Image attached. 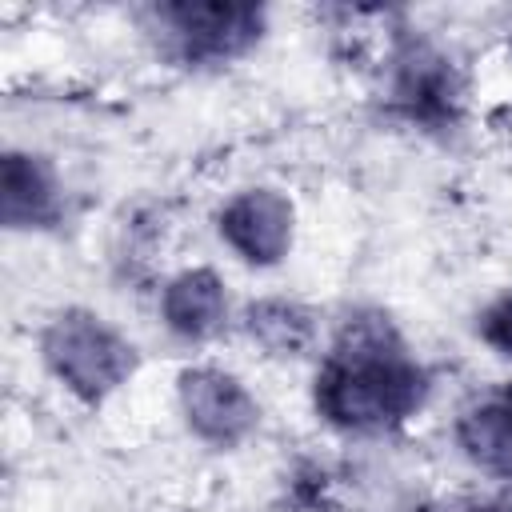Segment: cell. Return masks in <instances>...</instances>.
Here are the masks:
<instances>
[{
  "label": "cell",
  "mask_w": 512,
  "mask_h": 512,
  "mask_svg": "<svg viewBox=\"0 0 512 512\" xmlns=\"http://www.w3.org/2000/svg\"><path fill=\"white\" fill-rule=\"evenodd\" d=\"M432 372L384 308H352L312 360V416L348 440H384L424 416Z\"/></svg>",
  "instance_id": "obj_1"
},
{
  "label": "cell",
  "mask_w": 512,
  "mask_h": 512,
  "mask_svg": "<svg viewBox=\"0 0 512 512\" xmlns=\"http://www.w3.org/2000/svg\"><path fill=\"white\" fill-rule=\"evenodd\" d=\"M36 360L44 376L84 408L108 404L140 372L136 340L88 304H64L40 324Z\"/></svg>",
  "instance_id": "obj_2"
},
{
  "label": "cell",
  "mask_w": 512,
  "mask_h": 512,
  "mask_svg": "<svg viewBox=\"0 0 512 512\" xmlns=\"http://www.w3.org/2000/svg\"><path fill=\"white\" fill-rule=\"evenodd\" d=\"M380 96L396 120L416 132H456L468 112V68L464 60L420 28H396L384 48Z\"/></svg>",
  "instance_id": "obj_3"
},
{
  "label": "cell",
  "mask_w": 512,
  "mask_h": 512,
  "mask_svg": "<svg viewBox=\"0 0 512 512\" xmlns=\"http://www.w3.org/2000/svg\"><path fill=\"white\" fill-rule=\"evenodd\" d=\"M136 16L156 52L184 68H228L268 36V8L240 0H168Z\"/></svg>",
  "instance_id": "obj_4"
},
{
  "label": "cell",
  "mask_w": 512,
  "mask_h": 512,
  "mask_svg": "<svg viewBox=\"0 0 512 512\" xmlns=\"http://www.w3.org/2000/svg\"><path fill=\"white\" fill-rule=\"evenodd\" d=\"M172 408L184 432L212 452L252 444L264 424L260 392L248 384V376L220 360H188L172 376Z\"/></svg>",
  "instance_id": "obj_5"
},
{
  "label": "cell",
  "mask_w": 512,
  "mask_h": 512,
  "mask_svg": "<svg viewBox=\"0 0 512 512\" xmlns=\"http://www.w3.org/2000/svg\"><path fill=\"white\" fill-rule=\"evenodd\" d=\"M216 244L248 272H272L292 260L300 240V208L288 188L252 180L232 188L212 212Z\"/></svg>",
  "instance_id": "obj_6"
},
{
  "label": "cell",
  "mask_w": 512,
  "mask_h": 512,
  "mask_svg": "<svg viewBox=\"0 0 512 512\" xmlns=\"http://www.w3.org/2000/svg\"><path fill=\"white\" fill-rule=\"evenodd\" d=\"M236 300L220 268L180 264L156 284V324L184 348H208L236 328Z\"/></svg>",
  "instance_id": "obj_7"
},
{
  "label": "cell",
  "mask_w": 512,
  "mask_h": 512,
  "mask_svg": "<svg viewBox=\"0 0 512 512\" xmlns=\"http://www.w3.org/2000/svg\"><path fill=\"white\" fill-rule=\"evenodd\" d=\"M68 216V184L60 164L40 148H4L0 220L8 232H48Z\"/></svg>",
  "instance_id": "obj_8"
},
{
  "label": "cell",
  "mask_w": 512,
  "mask_h": 512,
  "mask_svg": "<svg viewBox=\"0 0 512 512\" xmlns=\"http://www.w3.org/2000/svg\"><path fill=\"white\" fill-rule=\"evenodd\" d=\"M236 332L248 340V348H256V356L276 364L316 360L328 340L324 316L308 300L288 292H264L244 300L236 312Z\"/></svg>",
  "instance_id": "obj_9"
},
{
  "label": "cell",
  "mask_w": 512,
  "mask_h": 512,
  "mask_svg": "<svg viewBox=\"0 0 512 512\" xmlns=\"http://www.w3.org/2000/svg\"><path fill=\"white\" fill-rule=\"evenodd\" d=\"M448 440L476 476L512 488V380L472 392L452 412Z\"/></svg>",
  "instance_id": "obj_10"
},
{
  "label": "cell",
  "mask_w": 512,
  "mask_h": 512,
  "mask_svg": "<svg viewBox=\"0 0 512 512\" xmlns=\"http://www.w3.org/2000/svg\"><path fill=\"white\" fill-rule=\"evenodd\" d=\"M472 336L480 348H488V356H496L500 364L512 368V288L492 292L476 316H472Z\"/></svg>",
  "instance_id": "obj_11"
},
{
  "label": "cell",
  "mask_w": 512,
  "mask_h": 512,
  "mask_svg": "<svg viewBox=\"0 0 512 512\" xmlns=\"http://www.w3.org/2000/svg\"><path fill=\"white\" fill-rule=\"evenodd\" d=\"M448 512H512V488H500L496 496H480V500L452 504Z\"/></svg>",
  "instance_id": "obj_12"
}]
</instances>
